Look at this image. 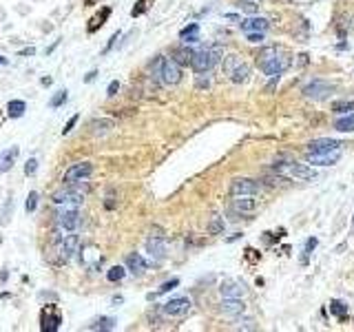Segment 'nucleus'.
Masks as SVG:
<instances>
[{
    "instance_id": "obj_8",
    "label": "nucleus",
    "mask_w": 354,
    "mask_h": 332,
    "mask_svg": "<svg viewBox=\"0 0 354 332\" xmlns=\"http://www.w3.org/2000/svg\"><path fill=\"white\" fill-rule=\"evenodd\" d=\"M93 173V164L91 162H78V164H71L67 171H64V177L62 182L64 184H73L78 179H89Z\"/></svg>"
},
{
    "instance_id": "obj_26",
    "label": "nucleus",
    "mask_w": 354,
    "mask_h": 332,
    "mask_svg": "<svg viewBox=\"0 0 354 332\" xmlns=\"http://www.w3.org/2000/svg\"><path fill=\"white\" fill-rule=\"evenodd\" d=\"M24 111H27V104H24L22 100H11L9 104H7V113H9V117H22Z\"/></svg>"
},
{
    "instance_id": "obj_30",
    "label": "nucleus",
    "mask_w": 354,
    "mask_h": 332,
    "mask_svg": "<svg viewBox=\"0 0 354 332\" xmlns=\"http://www.w3.org/2000/svg\"><path fill=\"white\" fill-rule=\"evenodd\" d=\"M334 129L341 131V133H350V131H354V113L348 117H339V120L334 122Z\"/></svg>"
},
{
    "instance_id": "obj_21",
    "label": "nucleus",
    "mask_w": 354,
    "mask_h": 332,
    "mask_svg": "<svg viewBox=\"0 0 354 332\" xmlns=\"http://www.w3.org/2000/svg\"><path fill=\"white\" fill-rule=\"evenodd\" d=\"M126 270L133 274H144L146 273V261H144V257L139 255V253H131L129 257H126Z\"/></svg>"
},
{
    "instance_id": "obj_1",
    "label": "nucleus",
    "mask_w": 354,
    "mask_h": 332,
    "mask_svg": "<svg viewBox=\"0 0 354 332\" xmlns=\"http://www.w3.org/2000/svg\"><path fill=\"white\" fill-rule=\"evenodd\" d=\"M290 62H292L290 51L283 47H266L257 56V64L266 76H279V73H283L290 67Z\"/></svg>"
},
{
    "instance_id": "obj_16",
    "label": "nucleus",
    "mask_w": 354,
    "mask_h": 332,
    "mask_svg": "<svg viewBox=\"0 0 354 332\" xmlns=\"http://www.w3.org/2000/svg\"><path fill=\"white\" fill-rule=\"evenodd\" d=\"M255 208H257V202L253 199V195H237L233 199V211L237 215H253Z\"/></svg>"
},
{
    "instance_id": "obj_6",
    "label": "nucleus",
    "mask_w": 354,
    "mask_h": 332,
    "mask_svg": "<svg viewBox=\"0 0 354 332\" xmlns=\"http://www.w3.org/2000/svg\"><path fill=\"white\" fill-rule=\"evenodd\" d=\"M275 171H279V173H283V175H290V177H295V179H301V182H310V179H315L316 175H319L312 166H308V164H297V162L277 164Z\"/></svg>"
},
{
    "instance_id": "obj_5",
    "label": "nucleus",
    "mask_w": 354,
    "mask_h": 332,
    "mask_svg": "<svg viewBox=\"0 0 354 332\" xmlns=\"http://www.w3.org/2000/svg\"><path fill=\"white\" fill-rule=\"evenodd\" d=\"M53 219H56V226L62 228L64 233H76L82 224V217H80V211H78V208L58 206V213Z\"/></svg>"
},
{
    "instance_id": "obj_42",
    "label": "nucleus",
    "mask_w": 354,
    "mask_h": 332,
    "mask_svg": "<svg viewBox=\"0 0 354 332\" xmlns=\"http://www.w3.org/2000/svg\"><path fill=\"white\" fill-rule=\"evenodd\" d=\"M78 120H80V116H73V117H71V120H69V122H67V124H64V129H62V135H67V133H71V129H73V126H76V124H78Z\"/></svg>"
},
{
    "instance_id": "obj_47",
    "label": "nucleus",
    "mask_w": 354,
    "mask_h": 332,
    "mask_svg": "<svg viewBox=\"0 0 354 332\" xmlns=\"http://www.w3.org/2000/svg\"><path fill=\"white\" fill-rule=\"evenodd\" d=\"M352 102H345V104H334V111H345V109H352Z\"/></svg>"
},
{
    "instance_id": "obj_31",
    "label": "nucleus",
    "mask_w": 354,
    "mask_h": 332,
    "mask_svg": "<svg viewBox=\"0 0 354 332\" xmlns=\"http://www.w3.org/2000/svg\"><path fill=\"white\" fill-rule=\"evenodd\" d=\"M126 274V268H122V266H113V268L106 270V279L111 281V284H115V281H122Z\"/></svg>"
},
{
    "instance_id": "obj_22",
    "label": "nucleus",
    "mask_w": 354,
    "mask_h": 332,
    "mask_svg": "<svg viewBox=\"0 0 354 332\" xmlns=\"http://www.w3.org/2000/svg\"><path fill=\"white\" fill-rule=\"evenodd\" d=\"M113 126H115V120H111V117H100V120L91 122V133L96 135V137H102V135L111 133Z\"/></svg>"
},
{
    "instance_id": "obj_28",
    "label": "nucleus",
    "mask_w": 354,
    "mask_h": 332,
    "mask_svg": "<svg viewBox=\"0 0 354 332\" xmlns=\"http://www.w3.org/2000/svg\"><path fill=\"white\" fill-rule=\"evenodd\" d=\"M177 286H179V279H177V277H173V279L164 281V284L157 288V293H151V294H149V301H153V299H155V297H159V294L171 293V290H173V288H177Z\"/></svg>"
},
{
    "instance_id": "obj_45",
    "label": "nucleus",
    "mask_w": 354,
    "mask_h": 332,
    "mask_svg": "<svg viewBox=\"0 0 354 332\" xmlns=\"http://www.w3.org/2000/svg\"><path fill=\"white\" fill-rule=\"evenodd\" d=\"M239 330H255V323L250 321V319H244V321H239Z\"/></svg>"
},
{
    "instance_id": "obj_51",
    "label": "nucleus",
    "mask_w": 354,
    "mask_h": 332,
    "mask_svg": "<svg viewBox=\"0 0 354 332\" xmlns=\"http://www.w3.org/2000/svg\"><path fill=\"white\" fill-rule=\"evenodd\" d=\"M40 84H44V87H49V84H51V78H42V80H40Z\"/></svg>"
},
{
    "instance_id": "obj_17",
    "label": "nucleus",
    "mask_w": 354,
    "mask_h": 332,
    "mask_svg": "<svg viewBox=\"0 0 354 332\" xmlns=\"http://www.w3.org/2000/svg\"><path fill=\"white\" fill-rule=\"evenodd\" d=\"M219 293L221 297H244L246 294V286L241 281H235V279H228L219 286Z\"/></svg>"
},
{
    "instance_id": "obj_9",
    "label": "nucleus",
    "mask_w": 354,
    "mask_h": 332,
    "mask_svg": "<svg viewBox=\"0 0 354 332\" xmlns=\"http://www.w3.org/2000/svg\"><path fill=\"white\" fill-rule=\"evenodd\" d=\"M78 253H80L82 266H86L89 270H98L102 266V261H104V255H102L100 248H98V246H93V244L82 246V251H78Z\"/></svg>"
},
{
    "instance_id": "obj_19",
    "label": "nucleus",
    "mask_w": 354,
    "mask_h": 332,
    "mask_svg": "<svg viewBox=\"0 0 354 332\" xmlns=\"http://www.w3.org/2000/svg\"><path fill=\"white\" fill-rule=\"evenodd\" d=\"M270 27V22L266 18H259V16H248L246 20H241V31L248 34V31H266Z\"/></svg>"
},
{
    "instance_id": "obj_25",
    "label": "nucleus",
    "mask_w": 354,
    "mask_h": 332,
    "mask_svg": "<svg viewBox=\"0 0 354 332\" xmlns=\"http://www.w3.org/2000/svg\"><path fill=\"white\" fill-rule=\"evenodd\" d=\"M193 53L195 51H191L188 47H182V49H175L173 51V60H175L179 67H186V64H191V60H193Z\"/></svg>"
},
{
    "instance_id": "obj_40",
    "label": "nucleus",
    "mask_w": 354,
    "mask_h": 332,
    "mask_svg": "<svg viewBox=\"0 0 354 332\" xmlns=\"http://www.w3.org/2000/svg\"><path fill=\"white\" fill-rule=\"evenodd\" d=\"M195 87L197 89H208V87H211V78L204 76V73H199V76L195 78Z\"/></svg>"
},
{
    "instance_id": "obj_39",
    "label": "nucleus",
    "mask_w": 354,
    "mask_h": 332,
    "mask_svg": "<svg viewBox=\"0 0 354 332\" xmlns=\"http://www.w3.org/2000/svg\"><path fill=\"white\" fill-rule=\"evenodd\" d=\"M36 171H38V159L29 157L27 164H24V175H36Z\"/></svg>"
},
{
    "instance_id": "obj_4",
    "label": "nucleus",
    "mask_w": 354,
    "mask_h": 332,
    "mask_svg": "<svg viewBox=\"0 0 354 332\" xmlns=\"http://www.w3.org/2000/svg\"><path fill=\"white\" fill-rule=\"evenodd\" d=\"M53 204L56 206H64V208H78L84 202V193H80L73 184H64V188L53 193Z\"/></svg>"
},
{
    "instance_id": "obj_35",
    "label": "nucleus",
    "mask_w": 354,
    "mask_h": 332,
    "mask_svg": "<svg viewBox=\"0 0 354 332\" xmlns=\"http://www.w3.org/2000/svg\"><path fill=\"white\" fill-rule=\"evenodd\" d=\"M237 5V9H241L244 14H248V16H255L259 11V5L257 2H253V0H239V2H235Z\"/></svg>"
},
{
    "instance_id": "obj_32",
    "label": "nucleus",
    "mask_w": 354,
    "mask_h": 332,
    "mask_svg": "<svg viewBox=\"0 0 354 332\" xmlns=\"http://www.w3.org/2000/svg\"><path fill=\"white\" fill-rule=\"evenodd\" d=\"M208 233H211V235H219V233H224V217L213 215L211 221H208Z\"/></svg>"
},
{
    "instance_id": "obj_27",
    "label": "nucleus",
    "mask_w": 354,
    "mask_h": 332,
    "mask_svg": "<svg viewBox=\"0 0 354 332\" xmlns=\"http://www.w3.org/2000/svg\"><path fill=\"white\" fill-rule=\"evenodd\" d=\"M228 78L235 82V84H241V82H246V80H248V78H250V67L244 62V64H241V67H237V69H235V71H233V76H228Z\"/></svg>"
},
{
    "instance_id": "obj_41",
    "label": "nucleus",
    "mask_w": 354,
    "mask_h": 332,
    "mask_svg": "<svg viewBox=\"0 0 354 332\" xmlns=\"http://www.w3.org/2000/svg\"><path fill=\"white\" fill-rule=\"evenodd\" d=\"M246 38H248V42L259 44V42H263V31H248V34H246Z\"/></svg>"
},
{
    "instance_id": "obj_36",
    "label": "nucleus",
    "mask_w": 354,
    "mask_h": 332,
    "mask_svg": "<svg viewBox=\"0 0 354 332\" xmlns=\"http://www.w3.org/2000/svg\"><path fill=\"white\" fill-rule=\"evenodd\" d=\"M36 208H38V193L31 191V193H29V197H27V202H24V211L34 213Z\"/></svg>"
},
{
    "instance_id": "obj_20",
    "label": "nucleus",
    "mask_w": 354,
    "mask_h": 332,
    "mask_svg": "<svg viewBox=\"0 0 354 332\" xmlns=\"http://www.w3.org/2000/svg\"><path fill=\"white\" fill-rule=\"evenodd\" d=\"M332 149H341V142L332 140V137H319V140H312L308 144V153H319V151H332Z\"/></svg>"
},
{
    "instance_id": "obj_11",
    "label": "nucleus",
    "mask_w": 354,
    "mask_h": 332,
    "mask_svg": "<svg viewBox=\"0 0 354 332\" xmlns=\"http://www.w3.org/2000/svg\"><path fill=\"white\" fill-rule=\"evenodd\" d=\"M259 191H261L259 182L248 179V177L233 179V184H230V195H233V197H237V195H253V197H255Z\"/></svg>"
},
{
    "instance_id": "obj_44",
    "label": "nucleus",
    "mask_w": 354,
    "mask_h": 332,
    "mask_svg": "<svg viewBox=\"0 0 354 332\" xmlns=\"http://www.w3.org/2000/svg\"><path fill=\"white\" fill-rule=\"evenodd\" d=\"M118 89H120V82H118V80H113V82H111V84H109V89H106V96H109V98H113L115 93H118Z\"/></svg>"
},
{
    "instance_id": "obj_53",
    "label": "nucleus",
    "mask_w": 354,
    "mask_h": 332,
    "mask_svg": "<svg viewBox=\"0 0 354 332\" xmlns=\"http://www.w3.org/2000/svg\"><path fill=\"white\" fill-rule=\"evenodd\" d=\"M7 279V273H0V281H5Z\"/></svg>"
},
{
    "instance_id": "obj_38",
    "label": "nucleus",
    "mask_w": 354,
    "mask_h": 332,
    "mask_svg": "<svg viewBox=\"0 0 354 332\" xmlns=\"http://www.w3.org/2000/svg\"><path fill=\"white\" fill-rule=\"evenodd\" d=\"M316 244H319V239H316V237H310V239L306 241V253H303L301 264H308V257H310V253L316 248Z\"/></svg>"
},
{
    "instance_id": "obj_37",
    "label": "nucleus",
    "mask_w": 354,
    "mask_h": 332,
    "mask_svg": "<svg viewBox=\"0 0 354 332\" xmlns=\"http://www.w3.org/2000/svg\"><path fill=\"white\" fill-rule=\"evenodd\" d=\"M67 91H58L56 96L51 98V102H49V106H51V109H58V106H62L64 102H67Z\"/></svg>"
},
{
    "instance_id": "obj_49",
    "label": "nucleus",
    "mask_w": 354,
    "mask_h": 332,
    "mask_svg": "<svg viewBox=\"0 0 354 332\" xmlns=\"http://www.w3.org/2000/svg\"><path fill=\"white\" fill-rule=\"evenodd\" d=\"M96 76H98V71H91L89 76L84 78V82H93V80H96Z\"/></svg>"
},
{
    "instance_id": "obj_52",
    "label": "nucleus",
    "mask_w": 354,
    "mask_h": 332,
    "mask_svg": "<svg viewBox=\"0 0 354 332\" xmlns=\"http://www.w3.org/2000/svg\"><path fill=\"white\" fill-rule=\"evenodd\" d=\"M7 62H9V60H7V58H5V56H0V67H5V64H7Z\"/></svg>"
},
{
    "instance_id": "obj_54",
    "label": "nucleus",
    "mask_w": 354,
    "mask_h": 332,
    "mask_svg": "<svg viewBox=\"0 0 354 332\" xmlns=\"http://www.w3.org/2000/svg\"><path fill=\"white\" fill-rule=\"evenodd\" d=\"M352 233H354V217H352Z\"/></svg>"
},
{
    "instance_id": "obj_33",
    "label": "nucleus",
    "mask_w": 354,
    "mask_h": 332,
    "mask_svg": "<svg viewBox=\"0 0 354 332\" xmlns=\"http://www.w3.org/2000/svg\"><path fill=\"white\" fill-rule=\"evenodd\" d=\"M109 16H111V9H109V7H104V9H102V14L96 16V18L91 20V24H89V34L98 31V27H102V24H104V20L109 18Z\"/></svg>"
},
{
    "instance_id": "obj_12",
    "label": "nucleus",
    "mask_w": 354,
    "mask_h": 332,
    "mask_svg": "<svg viewBox=\"0 0 354 332\" xmlns=\"http://www.w3.org/2000/svg\"><path fill=\"white\" fill-rule=\"evenodd\" d=\"M332 93H334V84H330V82H312V84H308L306 89H303V96L306 98H312V100H326V98H330Z\"/></svg>"
},
{
    "instance_id": "obj_43",
    "label": "nucleus",
    "mask_w": 354,
    "mask_h": 332,
    "mask_svg": "<svg viewBox=\"0 0 354 332\" xmlns=\"http://www.w3.org/2000/svg\"><path fill=\"white\" fill-rule=\"evenodd\" d=\"M144 9H146V0H139L138 2V7H133V11H131V16H139V14H144Z\"/></svg>"
},
{
    "instance_id": "obj_46",
    "label": "nucleus",
    "mask_w": 354,
    "mask_h": 332,
    "mask_svg": "<svg viewBox=\"0 0 354 332\" xmlns=\"http://www.w3.org/2000/svg\"><path fill=\"white\" fill-rule=\"evenodd\" d=\"M118 38H120V34H113V36H111V40H109V44H106L104 53H106V51H111V47H113V44H115V40H118Z\"/></svg>"
},
{
    "instance_id": "obj_23",
    "label": "nucleus",
    "mask_w": 354,
    "mask_h": 332,
    "mask_svg": "<svg viewBox=\"0 0 354 332\" xmlns=\"http://www.w3.org/2000/svg\"><path fill=\"white\" fill-rule=\"evenodd\" d=\"M179 38H182L186 44L197 42V40H199V24H197V22H191L188 27H184V29L179 31Z\"/></svg>"
},
{
    "instance_id": "obj_15",
    "label": "nucleus",
    "mask_w": 354,
    "mask_h": 332,
    "mask_svg": "<svg viewBox=\"0 0 354 332\" xmlns=\"http://www.w3.org/2000/svg\"><path fill=\"white\" fill-rule=\"evenodd\" d=\"M219 310L226 314V317H239V314H244L246 303L241 301V297H224Z\"/></svg>"
},
{
    "instance_id": "obj_3",
    "label": "nucleus",
    "mask_w": 354,
    "mask_h": 332,
    "mask_svg": "<svg viewBox=\"0 0 354 332\" xmlns=\"http://www.w3.org/2000/svg\"><path fill=\"white\" fill-rule=\"evenodd\" d=\"M153 73H155V78H159V80L166 84V87H175V84H179V80H182V67H179L173 58H162V56H159V58L155 60Z\"/></svg>"
},
{
    "instance_id": "obj_34",
    "label": "nucleus",
    "mask_w": 354,
    "mask_h": 332,
    "mask_svg": "<svg viewBox=\"0 0 354 332\" xmlns=\"http://www.w3.org/2000/svg\"><path fill=\"white\" fill-rule=\"evenodd\" d=\"M330 310H332V314H334L336 319H348V306H345L343 301H332L330 303Z\"/></svg>"
},
{
    "instance_id": "obj_14",
    "label": "nucleus",
    "mask_w": 354,
    "mask_h": 332,
    "mask_svg": "<svg viewBox=\"0 0 354 332\" xmlns=\"http://www.w3.org/2000/svg\"><path fill=\"white\" fill-rule=\"evenodd\" d=\"M146 253H149V257L153 261H162L164 257H166V239H164V237L151 235L149 239H146Z\"/></svg>"
},
{
    "instance_id": "obj_18",
    "label": "nucleus",
    "mask_w": 354,
    "mask_h": 332,
    "mask_svg": "<svg viewBox=\"0 0 354 332\" xmlns=\"http://www.w3.org/2000/svg\"><path fill=\"white\" fill-rule=\"evenodd\" d=\"M20 155V149L18 146H11V149H5L2 153H0V173H7V171L14 169L16 159H18Z\"/></svg>"
},
{
    "instance_id": "obj_10",
    "label": "nucleus",
    "mask_w": 354,
    "mask_h": 332,
    "mask_svg": "<svg viewBox=\"0 0 354 332\" xmlns=\"http://www.w3.org/2000/svg\"><path fill=\"white\" fill-rule=\"evenodd\" d=\"M60 323H62L60 310H58L56 306H47V308L42 310V314H40V328H42L44 332H56L58 328H60Z\"/></svg>"
},
{
    "instance_id": "obj_48",
    "label": "nucleus",
    "mask_w": 354,
    "mask_h": 332,
    "mask_svg": "<svg viewBox=\"0 0 354 332\" xmlns=\"http://www.w3.org/2000/svg\"><path fill=\"white\" fill-rule=\"evenodd\" d=\"M34 53H36V49L29 47V49H22V51H20V56H34Z\"/></svg>"
},
{
    "instance_id": "obj_7",
    "label": "nucleus",
    "mask_w": 354,
    "mask_h": 332,
    "mask_svg": "<svg viewBox=\"0 0 354 332\" xmlns=\"http://www.w3.org/2000/svg\"><path fill=\"white\" fill-rule=\"evenodd\" d=\"M191 299L188 297H175V299H168L166 303L162 306V312L166 317H186L191 312Z\"/></svg>"
},
{
    "instance_id": "obj_50",
    "label": "nucleus",
    "mask_w": 354,
    "mask_h": 332,
    "mask_svg": "<svg viewBox=\"0 0 354 332\" xmlns=\"http://www.w3.org/2000/svg\"><path fill=\"white\" fill-rule=\"evenodd\" d=\"M111 303H113V306H120V303H124V299H122V297H113V299H111Z\"/></svg>"
},
{
    "instance_id": "obj_13",
    "label": "nucleus",
    "mask_w": 354,
    "mask_h": 332,
    "mask_svg": "<svg viewBox=\"0 0 354 332\" xmlns=\"http://www.w3.org/2000/svg\"><path fill=\"white\" fill-rule=\"evenodd\" d=\"M306 159L310 164H319V166H332L341 159V149H332V151H319V153H308Z\"/></svg>"
},
{
    "instance_id": "obj_24",
    "label": "nucleus",
    "mask_w": 354,
    "mask_h": 332,
    "mask_svg": "<svg viewBox=\"0 0 354 332\" xmlns=\"http://www.w3.org/2000/svg\"><path fill=\"white\" fill-rule=\"evenodd\" d=\"M221 62H224V73H226V76H233V71L237 67H241V64H244V60H241L237 53H228V56H224V58H221Z\"/></svg>"
},
{
    "instance_id": "obj_2",
    "label": "nucleus",
    "mask_w": 354,
    "mask_h": 332,
    "mask_svg": "<svg viewBox=\"0 0 354 332\" xmlns=\"http://www.w3.org/2000/svg\"><path fill=\"white\" fill-rule=\"evenodd\" d=\"M221 58H224V47H221V44H215V47H208V49H199V51L193 53L191 67L195 73H208L215 64L221 62Z\"/></svg>"
},
{
    "instance_id": "obj_29",
    "label": "nucleus",
    "mask_w": 354,
    "mask_h": 332,
    "mask_svg": "<svg viewBox=\"0 0 354 332\" xmlns=\"http://www.w3.org/2000/svg\"><path fill=\"white\" fill-rule=\"evenodd\" d=\"M113 328H115V319L100 317V319H96V321L89 326V330H113Z\"/></svg>"
}]
</instances>
